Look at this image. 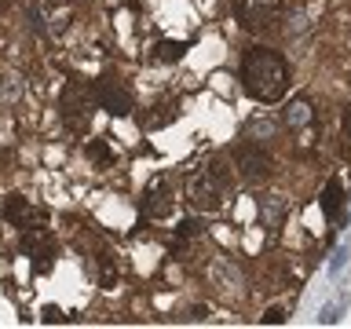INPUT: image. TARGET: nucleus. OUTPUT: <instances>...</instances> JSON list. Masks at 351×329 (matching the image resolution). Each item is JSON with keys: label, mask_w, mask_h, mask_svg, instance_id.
<instances>
[{"label": "nucleus", "mask_w": 351, "mask_h": 329, "mask_svg": "<svg viewBox=\"0 0 351 329\" xmlns=\"http://www.w3.org/2000/svg\"><path fill=\"white\" fill-rule=\"evenodd\" d=\"M289 62L282 51L267 48V44H252L241 55V88L256 99V103H278L289 92Z\"/></svg>", "instance_id": "f257e3e1"}, {"label": "nucleus", "mask_w": 351, "mask_h": 329, "mask_svg": "<svg viewBox=\"0 0 351 329\" xmlns=\"http://www.w3.org/2000/svg\"><path fill=\"white\" fill-rule=\"evenodd\" d=\"M230 8H234V19L245 29H271V26H278V19L285 11L282 0H230Z\"/></svg>", "instance_id": "f03ea898"}, {"label": "nucleus", "mask_w": 351, "mask_h": 329, "mask_svg": "<svg viewBox=\"0 0 351 329\" xmlns=\"http://www.w3.org/2000/svg\"><path fill=\"white\" fill-rule=\"evenodd\" d=\"M92 103H95V99L88 95L77 81H70V84L62 88V95H59L62 125L70 128V132H84L88 128V117H92Z\"/></svg>", "instance_id": "7ed1b4c3"}, {"label": "nucleus", "mask_w": 351, "mask_h": 329, "mask_svg": "<svg viewBox=\"0 0 351 329\" xmlns=\"http://www.w3.org/2000/svg\"><path fill=\"white\" fill-rule=\"evenodd\" d=\"M92 99H95L99 110H106V114H114V117L132 114V92L125 88L121 77H99L92 84Z\"/></svg>", "instance_id": "20e7f679"}, {"label": "nucleus", "mask_w": 351, "mask_h": 329, "mask_svg": "<svg viewBox=\"0 0 351 329\" xmlns=\"http://www.w3.org/2000/svg\"><path fill=\"white\" fill-rule=\"evenodd\" d=\"M227 186H230V183H223V180H219V175L205 164V169L191 180L186 194H191V202L202 208V212H216V208L223 205V191H227Z\"/></svg>", "instance_id": "39448f33"}, {"label": "nucleus", "mask_w": 351, "mask_h": 329, "mask_svg": "<svg viewBox=\"0 0 351 329\" xmlns=\"http://www.w3.org/2000/svg\"><path fill=\"white\" fill-rule=\"evenodd\" d=\"M234 161H238V172H241V180H245V183H263L271 175V169H274L271 154L263 147H256V143H241L238 154H234Z\"/></svg>", "instance_id": "423d86ee"}, {"label": "nucleus", "mask_w": 351, "mask_h": 329, "mask_svg": "<svg viewBox=\"0 0 351 329\" xmlns=\"http://www.w3.org/2000/svg\"><path fill=\"white\" fill-rule=\"evenodd\" d=\"M172 194H176V183H172V175H158L150 186H147V212L150 216H169L172 212Z\"/></svg>", "instance_id": "0eeeda50"}, {"label": "nucleus", "mask_w": 351, "mask_h": 329, "mask_svg": "<svg viewBox=\"0 0 351 329\" xmlns=\"http://www.w3.org/2000/svg\"><path fill=\"white\" fill-rule=\"evenodd\" d=\"M33 216H40V212L29 205V197H22V194H11L8 197V205H4V219H8V223H15V227L26 230Z\"/></svg>", "instance_id": "6e6552de"}, {"label": "nucleus", "mask_w": 351, "mask_h": 329, "mask_svg": "<svg viewBox=\"0 0 351 329\" xmlns=\"http://www.w3.org/2000/svg\"><path fill=\"white\" fill-rule=\"evenodd\" d=\"M315 121V110H311V99H293L289 106H285V125L289 128H307Z\"/></svg>", "instance_id": "1a4fd4ad"}, {"label": "nucleus", "mask_w": 351, "mask_h": 329, "mask_svg": "<svg viewBox=\"0 0 351 329\" xmlns=\"http://www.w3.org/2000/svg\"><path fill=\"white\" fill-rule=\"evenodd\" d=\"M322 212H326L329 219H340V216H344V191H340L337 180H329V183L322 186Z\"/></svg>", "instance_id": "9d476101"}, {"label": "nucleus", "mask_w": 351, "mask_h": 329, "mask_svg": "<svg viewBox=\"0 0 351 329\" xmlns=\"http://www.w3.org/2000/svg\"><path fill=\"white\" fill-rule=\"evenodd\" d=\"M183 51H186V40H161L158 48H154V59L158 62H176V59H183Z\"/></svg>", "instance_id": "9b49d317"}, {"label": "nucleus", "mask_w": 351, "mask_h": 329, "mask_svg": "<svg viewBox=\"0 0 351 329\" xmlns=\"http://www.w3.org/2000/svg\"><path fill=\"white\" fill-rule=\"evenodd\" d=\"M154 110H158V114H147V117H143V128H165L176 114H180V110H176L172 103H158Z\"/></svg>", "instance_id": "f8f14e48"}, {"label": "nucleus", "mask_w": 351, "mask_h": 329, "mask_svg": "<svg viewBox=\"0 0 351 329\" xmlns=\"http://www.w3.org/2000/svg\"><path fill=\"white\" fill-rule=\"evenodd\" d=\"M88 158H95L99 164H110V147L103 139H92V143H88Z\"/></svg>", "instance_id": "ddd939ff"}, {"label": "nucleus", "mask_w": 351, "mask_h": 329, "mask_svg": "<svg viewBox=\"0 0 351 329\" xmlns=\"http://www.w3.org/2000/svg\"><path fill=\"white\" fill-rule=\"evenodd\" d=\"M202 230H205V227L197 223V219H183V223L176 227V238H180V241H186V238H197Z\"/></svg>", "instance_id": "4468645a"}, {"label": "nucleus", "mask_w": 351, "mask_h": 329, "mask_svg": "<svg viewBox=\"0 0 351 329\" xmlns=\"http://www.w3.org/2000/svg\"><path fill=\"white\" fill-rule=\"evenodd\" d=\"M260 322L263 326H282L285 322V311H282V307H267V311L260 315Z\"/></svg>", "instance_id": "2eb2a0df"}, {"label": "nucleus", "mask_w": 351, "mask_h": 329, "mask_svg": "<svg viewBox=\"0 0 351 329\" xmlns=\"http://www.w3.org/2000/svg\"><path fill=\"white\" fill-rule=\"evenodd\" d=\"M340 132H344V139H351V103L344 106V114H340Z\"/></svg>", "instance_id": "dca6fc26"}, {"label": "nucleus", "mask_w": 351, "mask_h": 329, "mask_svg": "<svg viewBox=\"0 0 351 329\" xmlns=\"http://www.w3.org/2000/svg\"><path fill=\"white\" fill-rule=\"evenodd\" d=\"M62 311H55V307H44V322H62Z\"/></svg>", "instance_id": "f3484780"}, {"label": "nucleus", "mask_w": 351, "mask_h": 329, "mask_svg": "<svg viewBox=\"0 0 351 329\" xmlns=\"http://www.w3.org/2000/svg\"><path fill=\"white\" fill-rule=\"evenodd\" d=\"M51 4H66V0H51Z\"/></svg>", "instance_id": "a211bd4d"}, {"label": "nucleus", "mask_w": 351, "mask_h": 329, "mask_svg": "<svg viewBox=\"0 0 351 329\" xmlns=\"http://www.w3.org/2000/svg\"><path fill=\"white\" fill-rule=\"evenodd\" d=\"M4 4H8V0H0V8H4Z\"/></svg>", "instance_id": "6ab92c4d"}]
</instances>
